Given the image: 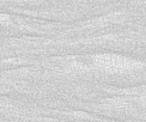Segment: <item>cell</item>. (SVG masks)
<instances>
[{
    "label": "cell",
    "instance_id": "6da1fadb",
    "mask_svg": "<svg viewBox=\"0 0 146 122\" xmlns=\"http://www.w3.org/2000/svg\"><path fill=\"white\" fill-rule=\"evenodd\" d=\"M90 65L92 68L108 74H131L145 67L143 61L119 54H95L90 56Z\"/></svg>",
    "mask_w": 146,
    "mask_h": 122
},
{
    "label": "cell",
    "instance_id": "7a4b0ae2",
    "mask_svg": "<svg viewBox=\"0 0 146 122\" xmlns=\"http://www.w3.org/2000/svg\"><path fill=\"white\" fill-rule=\"evenodd\" d=\"M11 23H12V19H11V16L10 15L0 13V25H1V27H6V25H10Z\"/></svg>",
    "mask_w": 146,
    "mask_h": 122
}]
</instances>
